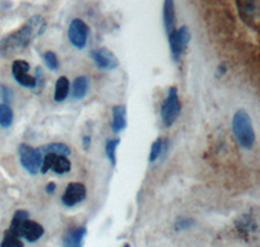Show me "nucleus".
<instances>
[{"label":"nucleus","instance_id":"nucleus-1","mask_svg":"<svg viewBox=\"0 0 260 247\" xmlns=\"http://www.w3.org/2000/svg\"><path fill=\"white\" fill-rule=\"evenodd\" d=\"M47 29V21L41 15H34L27 18L20 29L9 33L0 39V55L9 59L22 52L30 46L32 41L43 36Z\"/></svg>","mask_w":260,"mask_h":247},{"label":"nucleus","instance_id":"nucleus-2","mask_svg":"<svg viewBox=\"0 0 260 247\" xmlns=\"http://www.w3.org/2000/svg\"><path fill=\"white\" fill-rule=\"evenodd\" d=\"M233 132L237 142L243 148H251L255 144V130L252 121L245 109H240L234 113Z\"/></svg>","mask_w":260,"mask_h":247},{"label":"nucleus","instance_id":"nucleus-3","mask_svg":"<svg viewBox=\"0 0 260 247\" xmlns=\"http://www.w3.org/2000/svg\"><path fill=\"white\" fill-rule=\"evenodd\" d=\"M241 20L251 29H259L260 0H236Z\"/></svg>","mask_w":260,"mask_h":247},{"label":"nucleus","instance_id":"nucleus-4","mask_svg":"<svg viewBox=\"0 0 260 247\" xmlns=\"http://www.w3.org/2000/svg\"><path fill=\"white\" fill-rule=\"evenodd\" d=\"M18 156H20L21 165L29 172L30 174L36 176L41 172L43 156L39 152L38 148H34L26 143H21L18 146Z\"/></svg>","mask_w":260,"mask_h":247},{"label":"nucleus","instance_id":"nucleus-5","mask_svg":"<svg viewBox=\"0 0 260 247\" xmlns=\"http://www.w3.org/2000/svg\"><path fill=\"white\" fill-rule=\"evenodd\" d=\"M191 34L190 30L186 25H182L178 29H175L172 33L168 34V41H169V47H171L172 57L176 63L180 61L181 56L186 50L187 44H189Z\"/></svg>","mask_w":260,"mask_h":247},{"label":"nucleus","instance_id":"nucleus-6","mask_svg":"<svg viewBox=\"0 0 260 247\" xmlns=\"http://www.w3.org/2000/svg\"><path fill=\"white\" fill-rule=\"evenodd\" d=\"M181 104L180 99H178L177 88L176 87H169L168 95H167V99L164 100V103L161 106V120L162 123L166 127H172L175 121L177 120L178 113H180Z\"/></svg>","mask_w":260,"mask_h":247},{"label":"nucleus","instance_id":"nucleus-7","mask_svg":"<svg viewBox=\"0 0 260 247\" xmlns=\"http://www.w3.org/2000/svg\"><path fill=\"white\" fill-rule=\"evenodd\" d=\"M90 34V27L81 18H73L68 27V39L74 47L83 50L87 44V38Z\"/></svg>","mask_w":260,"mask_h":247},{"label":"nucleus","instance_id":"nucleus-8","mask_svg":"<svg viewBox=\"0 0 260 247\" xmlns=\"http://www.w3.org/2000/svg\"><path fill=\"white\" fill-rule=\"evenodd\" d=\"M72 164L69 162L68 156L55 155V153H47L43 155V162H42V173H47L48 171H52L56 174H65L71 172Z\"/></svg>","mask_w":260,"mask_h":247},{"label":"nucleus","instance_id":"nucleus-9","mask_svg":"<svg viewBox=\"0 0 260 247\" xmlns=\"http://www.w3.org/2000/svg\"><path fill=\"white\" fill-rule=\"evenodd\" d=\"M30 65L27 64L25 60H15L12 63V74L13 78L16 80V82L18 85H21L22 87L31 88V90H36L37 88V81L36 77L30 76Z\"/></svg>","mask_w":260,"mask_h":247},{"label":"nucleus","instance_id":"nucleus-10","mask_svg":"<svg viewBox=\"0 0 260 247\" xmlns=\"http://www.w3.org/2000/svg\"><path fill=\"white\" fill-rule=\"evenodd\" d=\"M92 61L104 71H113L118 67V59L117 56L110 51L108 48H96L90 52Z\"/></svg>","mask_w":260,"mask_h":247},{"label":"nucleus","instance_id":"nucleus-11","mask_svg":"<svg viewBox=\"0 0 260 247\" xmlns=\"http://www.w3.org/2000/svg\"><path fill=\"white\" fill-rule=\"evenodd\" d=\"M86 198L85 185L80 182H72L67 186L64 194L61 197V202L65 207H74L83 202Z\"/></svg>","mask_w":260,"mask_h":247},{"label":"nucleus","instance_id":"nucleus-12","mask_svg":"<svg viewBox=\"0 0 260 247\" xmlns=\"http://www.w3.org/2000/svg\"><path fill=\"white\" fill-rule=\"evenodd\" d=\"M43 234H45V229L37 221H32L27 219L22 224V227H21L20 237L21 238H25L27 242H37L39 238H42Z\"/></svg>","mask_w":260,"mask_h":247},{"label":"nucleus","instance_id":"nucleus-13","mask_svg":"<svg viewBox=\"0 0 260 247\" xmlns=\"http://www.w3.org/2000/svg\"><path fill=\"white\" fill-rule=\"evenodd\" d=\"M86 228L78 227L74 229L68 230L65 233L64 238H62V246L64 247H82L83 238L86 235Z\"/></svg>","mask_w":260,"mask_h":247},{"label":"nucleus","instance_id":"nucleus-14","mask_svg":"<svg viewBox=\"0 0 260 247\" xmlns=\"http://www.w3.org/2000/svg\"><path fill=\"white\" fill-rule=\"evenodd\" d=\"M162 18H164V27H166L167 34H169L176 29V11L173 0H164Z\"/></svg>","mask_w":260,"mask_h":247},{"label":"nucleus","instance_id":"nucleus-15","mask_svg":"<svg viewBox=\"0 0 260 247\" xmlns=\"http://www.w3.org/2000/svg\"><path fill=\"white\" fill-rule=\"evenodd\" d=\"M126 128V108L125 106H115L112 108V130L120 133Z\"/></svg>","mask_w":260,"mask_h":247},{"label":"nucleus","instance_id":"nucleus-16","mask_svg":"<svg viewBox=\"0 0 260 247\" xmlns=\"http://www.w3.org/2000/svg\"><path fill=\"white\" fill-rule=\"evenodd\" d=\"M69 90H71V83L67 77H60L56 81V86H55V94H53V99L57 103L64 102L69 95Z\"/></svg>","mask_w":260,"mask_h":247},{"label":"nucleus","instance_id":"nucleus-17","mask_svg":"<svg viewBox=\"0 0 260 247\" xmlns=\"http://www.w3.org/2000/svg\"><path fill=\"white\" fill-rule=\"evenodd\" d=\"M89 87H90V80L87 78L86 76H80L77 77L76 80L73 81V98L74 99H82L87 91H89Z\"/></svg>","mask_w":260,"mask_h":247},{"label":"nucleus","instance_id":"nucleus-18","mask_svg":"<svg viewBox=\"0 0 260 247\" xmlns=\"http://www.w3.org/2000/svg\"><path fill=\"white\" fill-rule=\"evenodd\" d=\"M39 152L43 155L47 153H55V155H62V156H69L71 155V148L65 143H60V142H55V143H47L43 147L38 148Z\"/></svg>","mask_w":260,"mask_h":247},{"label":"nucleus","instance_id":"nucleus-19","mask_svg":"<svg viewBox=\"0 0 260 247\" xmlns=\"http://www.w3.org/2000/svg\"><path fill=\"white\" fill-rule=\"evenodd\" d=\"M27 219H29V213H27L26 211H22V209L17 211L15 215H13L12 223H11V225H9V229L7 230V232L12 233V234L20 237L21 227H22V224H24L25 221L27 220ZM20 238H21V237H20Z\"/></svg>","mask_w":260,"mask_h":247},{"label":"nucleus","instance_id":"nucleus-20","mask_svg":"<svg viewBox=\"0 0 260 247\" xmlns=\"http://www.w3.org/2000/svg\"><path fill=\"white\" fill-rule=\"evenodd\" d=\"M13 122V111L7 103L0 104V127L9 128Z\"/></svg>","mask_w":260,"mask_h":247},{"label":"nucleus","instance_id":"nucleus-21","mask_svg":"<svg viewBox=\"0 0 260 247\" xmlns=\"http://www.w3.org/2000/svg\"><path fill=\"white\" fill-rule=\"evenodd\" d=\"M118 144H120V139L118 138H112L108 139L106 142V153L108 160L111 162V164L115 167L116 165V150H117Z\"/></svg>","mask_w":260,"mask_h":247},{"label":"nucleus","instance_id":"nucleus-22","mask_svg":"<svg viewBox=\"0 0 260 247\" xmlns=\"http://www.w3.org/2000/svg\"><path fill=\"white\" fill-rule=\"evenodd\" d=\"M0 247H24V243L20 239V237L12 234V233H4L3 241L0 243Z\"/></svg>","mask_w":260,"mask_h":247},{"label":"nucleus","instance_id":"nucleus-23","mask_svg":"<svg viewBox=\"0 0 260 247\" xmlns=\"http://www.w3.org/2000/svg\"><path fill=\"white\" fill-rule=\"evenodd\" d=\"M43 60H45L46 65L51 71H57L59 69V59H57L56 53L52 52V51H47V52L43 53Z\"/></svg>","mask_w":260,"mask_h":247},{"label":"nucleus","instance_id":"nucleus-24","mask_svg":"<svg viewBox=\"0 0 260 247\" xmlns=\"http://www.w3.org/2000/svg\"><path fill=\"white\" fill-rule=\"evenodd\" d=\"M162 147H164V141H162L161 138H157L156 141L152 143V146H151V151H150V162H155V160L157 159L160 156V153H161L162 151Z\"/></svg>","mask_w":260,"mask_h":247},{"label":"nucleus","instance_id":"nucleus-25","mask_svg":"<svg viewBox=\"0 0 260 247\" xmlns=\"http://www.w3.org/2000/svg\"><path fill=\"white\" fill-rule=\"evenodd\" d=\"M0 97H2V99H3V103L8 104L13 98L12 90H11L9 87H7V86L2 85L0 86Z\"/></svg>","mask_w":260,"mask_h":247},{"label":"nucleus","instance_id":"nucleus-26","mask_svg":"<svg viewBox=\"0 0 260 247\" xmlns=\"http://www.w3.org/2000/svg\"><path fill=\"white\" fill-rule=\"evenodd\" d=\"M195 224L194 220L191 219H185V218H181L176 221V229L178 230H182V229H187V228L192 227Z\"/></svg>","mask_w":260,"mask_h":247},{"label":"nucleus","instance_id":"nucleus-27","mask_svg":"<svg viewBox=\"0 0 260 247\" xmlns=\"http://www.w3.org/2000/svg\"><path fill=\"white\" fill-rule=\"evenodd\" d=\"M55 190H56V185H55L53 182H50L47 186H46V193H47V194H52Z\"/></svg>","mask_w":260,"mask_h":247},{"label":"nucleus","instance_id":"nucleus-28","mask_svg":"<svg viewBox=\"0 0 260 247\" xmlns=\"http://www.w3.org/2000/svg\"><path fill=\"white\" fill-rule=\"evenodd\" d=\"M90 143H91V139H90V137L89 136L83 137L82 146H83V147H85V150H87V148L90 147Z\"/></svg>","mask_w":260,"mask_h":247},{"label":"nucleus","instance_id":"nucleus-29","mask_svg":"<svg viewBox=\"0 0 260 247\" xmlns=\"http://www.w3.org/2000/svg\"><path fill=\"white\" fill-rule=\"evenodd\" d=\"M124 247H130V244H125V246Z\"/></svg>","mask_w":260,"mask_h":247}]
</instances>
